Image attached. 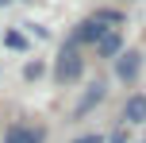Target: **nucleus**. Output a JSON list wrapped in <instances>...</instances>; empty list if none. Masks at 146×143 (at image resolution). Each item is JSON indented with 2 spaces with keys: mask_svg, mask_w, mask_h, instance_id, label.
I'll return each instance as SVG.
<instances>
[{
  "mask_svg": "<svg viewBox=\"0 0 146 143\" xmlns=\"http://www.w3.org/2000/svg\"><path fill=\"white\" fill-rule=\"evenodd\" d=\"M81 70H85V58H81V54L73 50V46H66V50L58 54V66H54V77H58V81L66 85V81H77V77H81Z\"/></svg>",
  "mask_w": 146,
  "mask_h": 143,
  "instance_id": "f257e3e1",
  "label": "nucleus"
},
{
  "mask_svg": "<svg viewBox=\"0 0 146 143\" xmlns=\"http://www.w3.org/2000/svg\"><path fill=\"white\" fill-rule=\"evenodd\" d=\"M139 50H127V54H115V77L119 81H135L139 77Z\"/></svg>",
  "mask_w": 146,
  "mask_h": 143,
  "instance_id": "f03ea898",
  "label": "nucleus"
},
{
  "mask_svg": "<svg viewBox=\"0 0 146 143\" xmlns=\"http://www.w3.org/2000/svg\"><path fill=\"white\" fill-rule=\"evenodd\" d=\"M100 101H104V81H92V85H88V93L77 101V116H88Z\"/></svg>",
  "mask_w": 146,
  "mask_h": 143,
  "instance_id": "7ed1b4c3",
  "label": "nucleus"
},
{
  "mask_svg": "<svg viewBox=\"0 0 146 143\" xmlns=\"http://www.w3.org/2000/svg\"><path fill=\"white\" fill-rule=\"evenodd\" d=\"M104 35H108V31H104V27H100V19L92 15V19H85V23L77 27V35H73V39H77V43H100Z\"/></svg>",
  "mask_w": 146,
  "mask_h": 143,
  "instance_id": "20e7f679",
  "label": "nucleus"
},
{
  "mask_svg": "<svg viewBox=\"0 0 146 143\" xmlns=\"http://www.w3.org/2000/svg\"><path fill=\"white\" fill-rule=\"evenodd\" d=\"M123 120L127 124H142L146 120V97H131V101H127V105H123Z\"/></svg>",
  "mask_w": 146,
  "mask_h": 143,
  "instance_id": "39448f33",
  "label": "nucleus"
},
{
  "mask_svg": "<svg viewBox=\"0 0 146 143\" xmlns=\"http://www.w3.org/2000/svg\"><path fill=\"white\" fill-rule=\"evenodd\" d=\"M4 143H42V132H31V128H12L4 136Z\"/></svg>",
  "mask_w": 146,
  "mask_h": 143,
  "instance_id": "423d86ee",
  "label": "nucleus"
},
{
  "mask_svg": "<svg viewBox=\"0 0 146 143\" xmlns=\"http://www.w3.org/2000/svg\"><path fill=\"white\" fill-rule=\"evenodd\" d=\"M96 50H100L104 58H115V54H119V35H115V31H108V35L96 43Z\"/></svg>",
  "mask_w": 146,
  "mask_h": 143,
  "instance_id": "0eeeda50",
  "label": "nucleus"
},
{
  "mask_svg": "<svg viewBox=\"0 0 146 143\" xmlns=\"http://www.w3.org/2000/svg\"><path fill=\"white\" fill-rule=\"evenodd\" d=\"M38 74H42V66H38V62H27V66H23V77H31V81H35Z\"/></svg>",
  "mask_w": 146,
  "mask_h": 143,
  "instance_id": "6e6552de",
  "label": "nucleus"
},
{
  "mask_svg": "<svg viewBox=\"0 0 146 143\" xmlns=\"http://www.w3.org/2000/svg\"><path fill=\"white\" fill-rule=\"evenodd\" d=\"M96 19L100 23H119V12H96Z\"/></svg>",
  "mask_w": 146,
  "mask_h": 143,
  "instance_id": "1a4fd4ad",
  "label": "nucleus"
},
{
  "mask_svg": "<svg viewBox=\"0 0 146 143\" xmlns=\"http://www.w3.org/2000/svg\"><path fill=\"white\" fill-rule=\"evenodd\" d=\"M73 143H104V136H81V139H73Z\"/></svg>",
  "mask_w": 146,
  "mask_h": 143,
  "instance_id": "9d476101",
  "label": "nucleus"
},
{
  "mask_svg": "<svg viewBox=\"0 0 146 143\" xmlns=\"http://www.w3.org/2000/svg\"><path fill=\"white\" fill-rule=\"evenodd\" d=\"M4 4H8V0H0V8H4Z\"/></svg>",
  "mask_w": 146,
  "mask_h": 143,
  "instance_id": "9b49d317",
  "label": "nucleus"
}]
</instances>
